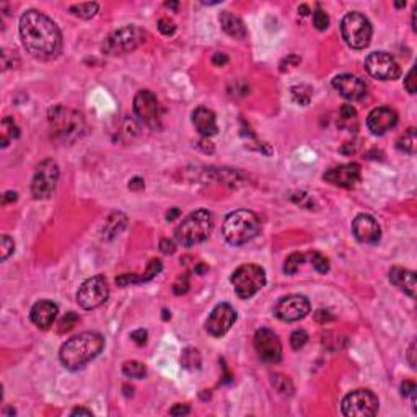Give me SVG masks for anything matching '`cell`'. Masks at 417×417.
<instances>
[{"label": "cell", "mask_w": 417, "mask_h": 417, "mask_svg": "<svg viewBox=\"0 0 417 417\" xmlns=\"http://www.w3.org/2000/svg\"><path fill=\"white\" fill-rule=\"evenodd\" d=\"M236 321V311L229 303H219L205 321V329L214 337H220L230 331Z\"/></svg>", "instance_id": "cell-16"}, {"label": "cell", "mask_w": 417, "mask_h": 417, "mask_svg": "<svg viewBox=\"0 0 417 417\" xmlns=\"http://www.w3.org/2000/svg\"><path fill=\"white\" fill-rule=\"evenodd\" d=\"M407 362H409V365L412 368H415V340H412L409 349H407Z\"/></svg>", "instance_id": "cell-51"}, {"label": "cell", "mask_w": 417, "mask_h": 417, "mask_svg": "<svg viewBox=\"0 0 417 417\" xmlns=\"http://www.w3.org/2000/svg\"><path fill=\"white\" fill-rule=\"evenodd\" d=\"M396 7L401 8V7H406V2H396Z\"/></svg>", "instance_id": "cell-61"}, {"label": "cell", "mask_w": 417, "mask_h": 417, "mask_svg": "<svg viewBox=\"0 0 417 417\" xmlns=\"http://www.w3.org/2000/svg\"><path fill=\"white\" fill-rule=\"evenodd\" d=\"M272 385L274 388L282 393V394H292L293 393V385L292 382L289 380L287 376H283V375H274L272 376Z\"/></svg>", "instance_id": "cell-34"}, {"label": "cell", "mask_w": 417, "mask_h": 417, "mask_svg": "<svg viewBox=\"0 0 417 417\" xmlns=\"http://www.w3.org/2000/svg\"><path fill=\"white\" fill-rule=\"evenodd\" d=\"M365 70L376 80H396L401 75V67L391 54L378 51L370 52L365 59Z\"/></svg>", "instance_id": "cell-13"}, {"label": "cell", "mask_w": 417, "mask_h": 417, "mask_svg": "<svg viewBox=\"0 0 417 417\" xmlns=\"http://www.w3.org/2000/svg\"><path fill=\"white\" fill-rule=\"evenodd\" d=\"M313 25H315V28L318 31H325L328 30V26H329V16L325 10H321V8L318 7L315 12H313Z\"/></svg>", "instance_id": "cell-35"}, {"label": "cell", "mask_w": 417, "mask_h": 417, "mask_svg": "<svg viewBox=\"0 0 417 417\" xmlns=\"http://www.w3.org/2000/svg\"><path fill=\"white\" fill-rule=\"evenodd\" d=\"M220 25H222V30L235 37V40H244L246 37V26L244 23L241 22V18H238L236 15H233L232 12H223L220 13Z\"/></svg>", "instance_id": "cell-24"}, {"label": "cell", "mask_w": 417, "mask_h": 417, "mask_svg": "<svg viewBox=\"0 0 417 417\" xmlns=\"http://www.w3.org/2000/svg\"><path fill=\"white\" fill-rule=\"evenodd\" d=\"M49 126L54 139L65 144H73L87 134V121L83 115L75 109L65 108L62 104H55L49 109Z\"/></svg>", "instance_id": "cell-3"}, {"label": "cell", "mask_w": 417, "mask_h": 417, "mask_svg": "<svg viewBox=\"0 0 417 417\" xmlns=\"http://www.w3.org/2000/svg\"><path fill=\"white\" fill-rule=\"evenodd\" d=\"M142 187H144V179L142 178H134L129 181V189H132V191H139Z\"/></svg>", "instance_id": "cell-53"}, {"label": "cell", "mask_w": 417, "mask_h": 417, "mask_svg": "<svg viewBox=\"0 0 417 417\" xmlns=\"http://www.w3.org/2000/svg\"><path fill=\"white\" fill-rule=\"evenodd\" d=\"M20 36L25 49L40 61H51L62 49V34L49 16L26 10L20 18Z\"/></svg>", "instance_id": "cell-1"}, {"label": "cell", "mask_w": 417, "mask_h": 417, "mask_svg": "<svg viewBox=\"0 0 417 417\" xmlns=\"http://www.w3.org/2000/svg\"><path fill=\"white\" fill-rule=\"evenodd\" d=\"M15 250V243L8 235H4L2 240H0V253H2V261H7L10 258V254Z\"/></svg>", "instance_id": "cell-39"}, {"label": "cell", "mask_w": 417, "mask_h": 417, "mask_svg": "<svg viewBox=\"0 0 417 417\" xmlns=\"http://www.w3.org/2000/svg\"><path fill=\"white\" fill-rule=\"evenodd\" d=\"M189 406H186V404H175L172 409H169V414L172 415H186V414H189Z\"/></svg>", "instance_id": "cell-49"}, {"label": "cell", "mask_w": 417, "mask_h": 417, "mask_svg": "<svg viewBox=\"0 0 417 417\" xmlns=\"http://www.w3.org/2000/svg\"><path fill=\"white\" fill-rule=\"evenodd\" d=\"M20 136V127L15 124V121L12 118H4L2 121V140H0V144L5 148L13 139H16Z\"/></svg>", "instance_id": "cell-27"}, {"label": "cell", "mask_w": 417, "mask_h": 417, "mask_svg": "<svg viewBox=\"0 0 417 417\" xmlns=\"http://www.w3.org/2000/svg\"><path fill=\"white\" fill-rule=\"evenodd\" d=\"M58 305L49 300H41L33 305L30 311V318L33 321V325H36L41 329H47L52 326L55 316H58Z\"/></svg>", "instance_id": "cell-21"}, {"label": "cell", "mask_w": 417, "mask_h": 417, "mask_svg": "<svg viewBox=\"0 0 417 417\" xmlns=\"http://www.w3.org/2000/svg\"><path fill=\"white\" fill-rule=\"evenodd\" d=\"M16 193H13V191H7L5 194H4V197H2V204H8V202H15L16 201Z\"/></svg>", "instance_id": "cell-54"}, {"label": "cell", "mask_w": 417, "mask_h": 417, "mask_svg": "<svg viewBox=\"0 0 417 417\" xmlns=\"http://www.w3.org/2000/svg\"><path fill=\"white\" fill-rule=\"evenodd\" d=\"M158 30L165 36H172L176 31V25L169 20V18H162V20L158 22Z\"/></svg>", "instance_id": "cell-40"}, {"label": "cell", "mask_w": 417, "mask_h": 417, "mask_svg": "<svg viewBox=\"0 0 417 417\" xmlns=\"http://www.w3.org/2000/svg\"><path fill=\"white\" fill-rule=\"evenodd\" d=\"M310 256V261H311V266L315 268L319 274H326L329 271V261L328 258H325L323 254L318 253V251H313V253H308Z\"/></svg>", "instance_id": "cell-32"}, {"label": "cell", "mask_w": 417, "mask_h": 417, "mask_svg": "<svg viewBox=\"0 0 417 417\" xmlns=\"http://www.w3.org/2000/svg\"><path fill=\"white\" fill-rule=\"evenodd\" d=\"M160 251H162L163 254H173L176 251V246L172 240H162L160 241Z\"/></svg>", "instance_id": "cell-47"}, {"label": "cell", "mask_w": 417, "mask_h": 417, "mask_svg": "<svg viewBox=\"0 0 417 417\" xmlns=\"http://www.w3.org/2000/svg\"><path fill=\"white\" fill-rule=\"evenodd\" d=\"M254 349L266 364H279L282 358V344L277 334L271 329H258L254 334Z\"/></svg>", "instance_id": "cell-14"}, {"label": "cell", "mask_w": 417, "mask_h": 417, "mask_svg": "<svg viewBox=\"0 0 417 417\" xmlns=\"http://www.w3.org/2000/svg\"><path fill=\"white\" fill-rule=\"evenodd\" d=\"M70 12L75 16H80L83 20H88V18H93L98 12V4L94 2H88V4H79V5H72Z\"/></svg>", "instance_id": "cell-28"}, {"label": "cell", "mask_w": 417, "mask_h": 417, "mask_svg": "<svg viewBox=\"0 0 417 417\" xmlns=\"http://www.w3.org/2000/svg\"><path fill=\"white\" fill-rule=\"evenodd\" d=\"M397 124V115L391 108H375L367 118V126L368 130L373 136H383L385 132L391 130Z\"/></svg>", "instance_id": "cell-19"}, {"label": "cell", "mask_w": 417, "mask_h": 417, "mask_svg": "<svg viewBox=\"0 0 417 417\" xmlns=\"http://www.w3.org/2000/svg\"><path fill=\"white\" fill-rule=\"evenodd\" d=\"M378 397L370 390H355L349 393L343 403L340 411L347 417H373L378 412Z\"/></svg>", "instance_id": "cell-9"}, {"label": "cell", "mask_w": 417, "mask_h": 417, "mask_svg": "<svg viewBox=\"0 0 417 417\" xmlns=\"http://www.w3.org/2000/svg\"><path fill=\"white\" fill-rule=\"evenodd\" d=\"M325 179L339 187H352L360 181V166L357 163H347L331 168L325 173Z\"/></svg>", "instance_id": "cell-20"}, {"label": "cell", "mask_w": 417, "mask_h": 417, "mask_svg": "<svg viewBox=\"0 0 417 417\" xmlns=\"http://www.w3.org/2000/svg\"><path fill=\"white\" fill-rule=\"evenodd\" d=\"M162 262H160V259H150L148 262V266L144 272V276H140V282H147V280H151L154 279L157 274H160V271H162Z\"/></svg>", "instance_id": "cell-37"}, {"label": "cell", "mask_w": 417, "mask_h": 417, "mask_svg": "<svg viewBox=\"0 0 417 417\" xmlns=\"http://www.w3.org/2000/svg\"><path fill=\"white\" fill-rule=\"evenodd\" d=\"M122 372H124L126 376L136 378V380H139V378H144L145 373H147L145 365L137 362V360H129V362H126L124 365H122Z\"/></svg>", "instance_id": "cell-29"}, {"label": "cell", "mask_w": 417, "mask_h": 417, "mask_svg": "<svg viewBox=\"0 0 417 417\" xmlns=\"http://www.w3.org/2000/svg\"><path fill=\"white\" fill-rule=\"evenodd\" d=\"M292 100L295 101L297 104H301V106H305V104L310 103L311 100V90L305 85H300V87H292Z\"/></svg>", "instance_id": "cell-31"}, {"label": "cell", "mask_w": 417, "mask_h": 417, "mask_svg": "<svg viewBox=\"0 0 417 417\" xmlns=\"http://www.w3.org/2000/svg\"><path fill=\"white\" fill-rule=\"evenodd\" d=\"M307 343H308V334H307V331H303V329L293 331L292 336H290V346H292L293 349H295V350H300Z\"/></svg>", "instance_id": "cell-38"}, {"label": "cell", "mask_w": 417, "mask_h": 417, "mask_svg": "<svg viewBox=\"0 0 417 417\" xmlns=\"http://www.w3.org/2000/svg\"><path fill=\"white\" fill-rule=\"evenodd\" d=\"M305 261V254L301 253H292L290 256H287L286 262H283V272L286 274H295L298 271V268Z\"/></svg>", "instance_id": "cell-30"}, {"label": "cell", "mask_w": 417, "mask_h": 417, "mask_svg": "<svg viewBox=\"0 0 417 417\" xmlns=\"http://www.w3.org/2000/svg\"><path fill=\"white\" fill-rule=\"evenodd\" d=\"M212 225V214L205 208H197L176 226L175 236L178 243H181L183 246H193L208 238Z\"/></svg>", "instance_id": "cell-5"}, {"label": "cell", "mask_w": 417, "mask_h": 417, "mask_svg": "<svg viewBox=\"0 0 417 417\" xmlns=\"http://www.w3.org/2000/svg\"><path fill=\"white\" fill-rule=\"evenodd\" d=\"M340 33L346 44L352 49H365L372 41V23L368 18L358 12L347 13L340 22Z\"/></svg>", "instance_id": "cell-6"}, {"label": "cell", "mask_w": 417, "mask_h": 417, "mask_svg": "<svg viewBox=\"0 0 417 417\" xmlns=\"http://www.w3.org/2000/svg\"><path fill=\"white\" fill-rule=\"evenodd\" d=\"M259 230V217L251 211H246V208H240V211H235L226 215L222 229L223 238L226 240V243L233 246H240L254 240Z\"/></svg>", "instance_id": "cell-4"}, {"label": "cell", "mask_w": 417, "mask_h": 417, "mask_svg": "<svg viewBox=\"0 0 417 417\" xmlns=\"http://www.w3.org/2000/svg\"><path fill=\"white\" fill-rule=\"evenodd\" d=\"M104 347V339L100 333L87 331L79 336H73L65 340L61 347L59 358L65 368L69 370H79L87 365L90 360L97 357Z\"/></svg>", "instance_id": "cell-2"}, {"label": "cell", "mask_w": 417, "mask_h": 417, "mask_svg": "<svg viewBox=\"0 0 417 417\" xmlns=\"http://www.w3.org/2000/svg\"><path fill=\"white\" fill-rule=\"evenodd\" d=\"M108 297L109 287L103 276H94L85 280L77 292V301L83 310H94L101 307L108 300Z\"/></svg>", "instance_id": "cell-11"}, {"label": "cell", "mask_w": 417, "mask_h": 417, "mask_svg": "<svg viewBox=\"0 0 417 417\" xmlns=\"http://www.w3.org/2000/svg\"><path fill=\"white\" fill-rule=\"evenodd\" d=\"M196 272H197V274H201V276H202L204 272H207V268H205V266H197V268H196Z\"/></svg>", "instance_id": "cell-59"}, {"label": "cell", "mask_w": 417, "mask_h": 417, "mask_svg": "<svg viewBox=\"0 0 417 417\" xmlns=\"http://www.w3.org/2000/svg\"><path fill=\"white\" fill-rule=\"evenodd\" d=\"M145 31L136 25L122 26L119 30L112 31L103 43V51L111 55H121L136 51L137 47L145 41Z\"/></svg>", "instance_id": "cell-7"}, {"label": "cell", "mask_w": 417, "mask_h": 417, "mask_svg": "<svg viewBox=\"0 0 417 417\" xmlns=\"http://www.w3.org/2000/svg\"><path fill=\"white\" fill-rule=\"evenodd\" d=\"M300 64V58H297V55H289L287 59H283L282 62H280V70L282 72H286V69H289V67H295V65H298Z\"/></svg>", "instance_id": "cell-46"}, {"label": "cell", "mask_w": 417, "mask_h": 417, "mask_svg": "<svg viewBox=\"0 0 417 417\" xmlns=\"http://www.w3.org/2000/svg\"><path fill=\"white\" fill-rule=\"evenodd\" d=\"M236 295L246 300L256 295L264 286H266V272L261 266L256 264H243L236 269L230 277Z\"/></svg>", "instance_id": "cell-8"}, {"label": "cell", "mask_w": 417, "mask_h": 417, "mask_svg": "<svg viewBox=\"0 0 417 417\" xmlns=\"http://www.w3.org/2000/svg\"><path fill=\"white\" fill-rule=\"evenodd\" d=\"M311 310V305L307 297L303 295H289L283 297L277 301L274 313L276 316L287 323H293V321L303 319Z\"/></svg>", "instance_id": "cell-15"}, {"label": "cell", "mask_w": 417, "mask_h": 417, "mask_svg": "<svg viewBox=\"0 0 417 417\" xmlns=\"http://www.w3.org/2000/svg\"><path fill=\"white\" fill-rule=\"evenodd\" d=\"M212 62H214V65H225L226 62H229V58H226L225 54H222V52H215L214 54V58H212Z\"/></svg>", "instance_id": "cell-52"}, {"label": "cell", "mask_w": 417, "mask_h": 417, "mask_svg": "<svg viewBox=\"0 0 417 417\" xmlns=\"http://www.w3.org/2000/svg\"><path fill=\"white\" fill-rule=\"evenodd\" d=\"M414 75H415V70L411 69L409 73H407L406 79H404V87H406V90L409 91L411 94L415 93V79H414Z\"/></svg>", "instance_id": "cell-44"}, {"label": "cell", "mask_w": 417, "mask_h": 417, "mask_svg": "<svg viewBox=\"0 0 417 417\" xmlns=\"http://www.w3.org/2000/svg\"><path fill=\"white\" fill-rule=\"evenodd\" d=\"M193 124L204 137H211V136L217 134V130H219L214 111L207 109L204 106H199L193 112Z\"/></svg>", "instance_id": "cell-22"}, {"label": "cell", "mask_w": 417, "mask_h": 417, "mask_svg": "<svg viewBox=\"0 0 417 417\" xmlns=\"http://www.w3.org/2000/svg\"><path fill=\"white\" fill-rule=\"evenodd\" d=\"M390 280H391L393 286H396L397 289H401L411 298L415 297V274L412 271L400 268V266L391 268Z\"/></svg>", "instance_id": "cell-23"}, {"label": "cell", "mask_w": 417, "mask_h": 417, "mask_svg": "<svg viewBox=\"0 0 417 417\" xmlns=\"http://www.w3.org/2000/svg\"><path fill=\"white\" fill-rule=\"evenodd\" d=\"M126 225H127V217L124 214H121V212H112L106 222H104V226H103V238H106V240H111V238H115V236H118L122 230L126 229Z\"/></svg>", "instance_id": "cell-25"}, {"label": "cell", "mask_w": 417, "mask_h": 417, "mask_svg": "<svg viewBox=\"0 0 417 417\" xmlns=\"http://www.w3.org/2000/svg\"><path fill=\"white\" fill-rule=\"evenodd\" d=\"M59 181V166L52 158L43 160L36 166V172L31 183V194L34 199H47L51 197L55 184Z\"/></svg>", "instance_id": "cell-10"}, {"label": "cell", "mask_w": 417, "mask_h": 417, "mask_svg": "<svg viewBox=\"0 0 417 417\" xmlns=\"http://www.w3.org/2000/svg\"><path fill=\"white\" fill-rule=\"evenodd\" d=\"M396 147L400 150H403V151H406V154L414 155L415 150H417V130L414 127L407 129L404 134L397 139Z\"/></svg>", "instance_id": "cell-26"}, {"label": "cell", "mask_w": 417, "mask_h": 417, "mask_svg": "<svg viewBox=\"0 0 417 417\" xmlns=\"http://www.w3.org/2000/svg\"><path fill=\"white\" fill-rule=\"evenodd\" d=\"M165 5H166L168 8H178V4H175V2H173V4H169V2H166Z\"/></svg>", "instance_id": "cell-60"}, {"label": "cell", "mask_w": 417, "mask_h": 417, "mask_svg": "<svg viewBox=\"0 0 417 417\" xmlns=\"http://www.w3.org/2000/svg\"><path fill=\"white\" fill-rule=\"evenodd\" d=\"M298 12H300L301 16H307V15H310V8H308L307 5H301V7L298 8Z\"/></svg>", "instance_id": "cell-58"}, {"label": "cell", "mask_w": 417, "mask_h": 417, "mask_svg": "<svg viewBox=\"0 0 417 417\" xmlns=\"http://www.w3.org/2000/svg\"><path fill=\"white\" fill-rule=\"evenodd\" d=\"M205 144H207L205 140H201V142H197V147H199V148H202V150L205 151V154H212V151H214V145H212V144L205 145Z\"/></svg>", "instance_id": "cell-55"}, {"label": "cell", "mask_w": 417, "mask_h": 417, "mask_svg": "<svg viewBox=\"0 0 417 417\" xmlns=\"http://www.w3.org/2000/svg\"><path fill=\"white\" fill-rule=\"evenodd\" d=\"M79 323V315L73 311L65 313V316L59 321V333H67L75 325Z\"/></svg>", "instance_id": "cell-36"}, {"label": "cell", "mask_w": 417, "mask_h": 417, "mask_svg": "<svg viewBox=\"0 0 417 417\" xmlns=\"http://www.w3.org/2000/svg\"><path fill=\"white\" fill-rule=\"evenodd\" d=\"M333 87L339 91L340 97L349 101H358L365 97L367 87L362 79L352 73H343L333 79Z\"/></svg>", "instance_id": "cell-17"}, {"label": "cell", "mask_w": 417, "mask_h": 417, "mask_svg": "<svg viewBox=\"0 0 417 417\" xmlns=\"http://www.w3.org/2000/svg\"><path fill=\"white\" fill-rule=\"evenodd\" d=\"M315 319L318 321V323H321V325H326V323H329V321H333L334 318H333V315H331L328 310H318L315 313Z\"/></svg>", "instance_id": "cell-45"}, {"label": "cell", "mask_w": 417, "mask_h": 417, "mask_svg": "<svg viewBox=\"0 0 417 417\" xmlns=\"http://www.w3.org/2000/svg\"><path fill=\"white\" fill-rule=\"evenodd\" d=\"M136 116L151 129H160L162 126V106L157 97L148 90H142L134 98Z\"/></svg>", "instance_id": "cell-12"}, {"label": "cell", "mask_w": 417, "mask_h": 417, "mask_svg": "<svg viewBox=\"0 0 417 417\" xmlns=\"http://www.w3.org/2000/svg\"><path fill=\"white\" fill-rule=\"evenodd\" d=\"M130 339L134 340V343H137V344H145V340H147V331H144V329H137V331H134V333L130 334Z\"/></svg>", "instance_id": "cell-48"}, {"label": "cell", "mask_w": 417, "mask_h": 417, "mask_svg": "<svg viewBox=\"0 0 417 417\" xmlns=\"http://www.w3.org/2000/svg\"><path fill=\"white\" fill-rule=\"evenodd\" d=\"M139 282H140V277L137 274H122L121 277L116 279V283L121 287H126L129 283H139Z\"/></svg>", "instance_id": "cell-41"}, {"label": "cell", "mask_w": 417, "mask_h": 417, "mask_svg": "<svg viewBox=\"0 0 417 417\" xmlns=\"http://www.w3.org/2000/svg\"><path fill=\"white\" fill-rule=\"evenodd\" d=\"M340 118L344 121H352L357 118V111L352 104H344V106L340 108Z\"/></svg>", "instance_id": "cell-43"}, {"label": "cell", "mask_w": 417, "mask_h": 417, "mask_svg": "<svg viewBox=\"0 0 417 417\" xmlns=\"http://www.w3.org/2000/svg\"><path fill=\"white\" fill-rule=\"evenodd\" d=\"M179 214H181V212H179V208H178V207H173L172 211H169V212L166 214V220H168V222H173V220L176 219V217H179Z\"/></svg>", "instance_id": "cell-56"}, {"label": "cell", "mask_w": 417, "mask_h": 417, "mask_svg": "<svg viewBox=\"0 0 417 417\" xmlns=\"http://www.w3.org/2000/svg\"><path fill=\"white\" fill-rule=\"evenodd\" d=\"M173 290H175L176 295H183V293H186L189 290V279H187V276H181V277H179L175 282Z\"/></svg>", "instance_id": "cell-42"}, {"label": "cell", "mask_w": 417, "mask_h": 417, "mask_svg": "<svg viewBox=\"0 0 417 417\" xmlns=\"http://www.w3.org/2000/svg\"><path fill=\"white\" fill-rule=\"evenodd\" d=\"M181 364L186 368H199L201 367V355L194 349H186L181 357Z\"/></svg>", "instance_id": "cell-33"}, {"label": "cell", "mask_w": 417, "mask_h": 417, "mask_svg": "<svg viewBox=\"0 0 417 417\" xmlns=\"http://www.w3.org/2000/svg\"><path fill=\"white\" fill-rule=\"evenodd\" d=\"M352 233L360 243H376L382 236V229L373 217L367 214L357 215L352 222Z\"/></svg>", "instance_id": "cell-18"}, {"label": "cell", "mask_w": 417, "mask_h": 417, "mask_svg": "<svg viewBox=\"0 0 417 417\" xmlns=\"http://www.w3.org/2000/svg\"><path fill=\"white\" fill-rule=\"evenodd\" d=\"M72 415H93V412L90 409H85V407H77L70 412Z\"/></svg>", "instance_id": "cell-57"}, {"label": "cell", "mask_w": 417, "mask_h": 417, "mask_svg": "<svg viewBox=\"0 0 417 417\" xmlns=\"http://www.w3.org/2000/svg\"><path fill=\"white\" fill-rule=\"evenodd\" d=\"M415 391H417V388H415V383H412V382H404L401 385V394L403 396H409V394H412Z\"/></svg>", "instance_id": "cell-50"}]
</instances>
